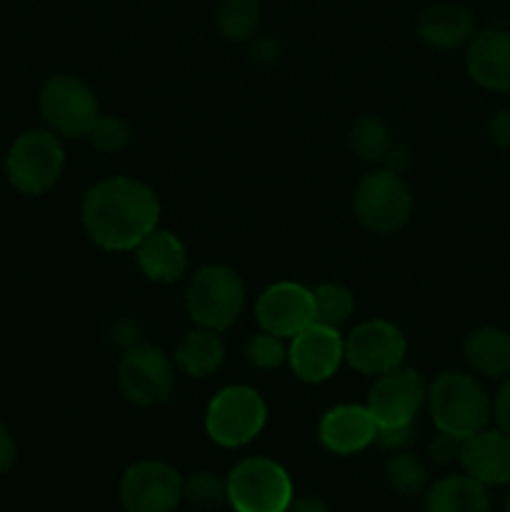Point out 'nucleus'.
Instances as JSON below:
<instances>
[{
  "label": "nucleus",
  "instance_id": "21",
  "mask_svg": "<svg viewBox=\"0 0 510 512\" xmlns=\"http://www.w3.org/2000/svg\"><path fill=\"white\" fill-rule=\"evenodd\" d=\"M423 495V512H490L488 488L468 473L445 475Z\"/></svg>",
  "mask_w": 510,
  "mask_h": 512
},
{
  "label": "nucleus",
  "instance_id": "11",
  "mask_svg": "<svg viewBox=\"0 0 510 512\" xmlns=\"http://www.w3.org/2000/svg\"><path fill=\"white\" fill-rule=\"evenodd\" d=\"M343 345L345 363L360 375H373V378L403 365L405 353H408V340L403 330L383 318L363 320L355 325L343 338Z\"/></svg>",
  "mask_w": 510,
  "mask_h": 512
},
{
  "label": "nucleus",
  "instance_id": "17",
  "mask_svg": "<svg viewBox=\"0 0 510 512\" xmlns=\"http://www.w3.org/2000/svg\"><path fill=\"white\" fill-rule=\"evenodd\" d=\"M465 68L470 78L493 93H510V30L488 28L470 40Z\"/></svg>",
  "mask_w": 510,
  "mask_h": 512
},
{
  "label": "nucleus",
  "instance_id": "12",
  "mask_svg": "<svg viewBox=\"0 0 510 512\" xmlns=\"http://www.w3.org/2000/svg\"><path fill=\"white\" fill-rule=\"evenodd\" d=\"M118 493L128 512H173L183 500V478L173 465L140 460L125 470Z\"/></svg>",
  "mask_w": 510,
  "mask_h": 512
},
{
  "label": "nucleus",
  "instance_id": "2",
  "mask_svg": "<svg viewBox=\"0 0 510 512\" xmlns=\"http://www.w3.org/2000/svg\"><path fill=\"white\" fill-rule=\"evenodd\" d=\"M435 430L465 440L478 430L488 428L493 418V400L473 373L445 370L428 383L425 400Z\"/></svg>",
  "mask_w": 510,
  "mask_h": 512
},
{
  "label": "nucleus",
  "instance_id": "24",
  "mask_svg": "<svg viewBox=\"0 0 510 512\" xmlns=\"http://www.w3.org/2000/svg\"><path fill=\"white\" fill-rule=\"evenodd\" d=\"M385 483L403 498H418L428 490V465L415 453L400 450L385 465Z\"/></svg>",
  "mask_w": 510,
  "mask_h": 512
},
{
  "label": "nucleus",
  "instance_id": "28",
  "mask_svg": "<svg viewBox=\"0 0 510 512\" xmlns=\"http://www.w3.org/2000/svg\"><path fill=\"white\" fill-rule=\"evenodd\" d=\"M88 140L93 143L95 150L100 153H120L130 145L133 140V130H130L128 120H123L120 115H103L95 120L93 130L88 133Z\"/></svg>",
  "mask_w": 510,
  "mask_h": 512
},
{
  "label": "nucleus",
  "instance_id": "16",
  "mask_svg": "<svg viewBox=\"0 0 510 512\" xmlns=\"http://www.w3.org/2000/svg\"><path fill=\"white\" fill-rule=\"evenodd\" d=\"M458 463L485 488L510 485V435L498 428L478 430L463 440Z\"/></svg>",
  "mask_w": 510,
  "mask_h": 512
},
{
  "label": "nucleus",
  "instance_id": "33",
  "mask_svg": "<svg viewBox=\"0 0 510 512\" xmlns=\"http://www.w3.org/2000/svg\"><path fill=\"white\" fill-rule=\"evenodd\" d=\"M413 438H415V425H405V428H378V438H375V443L400 453L405 445L413 443Z\"/></svg>",
  "mask_w": 510,
  "mask_h": 512
},
{
  "label": "nucleus",
  "instance_id": "19",
  "mask_svg": "<svg viewBox=\"0 0 510 512\" xmlns=\"http://www.w3.org/2000/svg\"><path fill=\"white\" fill-rule=\"evenodd\" d=\"M138 268L153 283L170 285L178 283L188 270V250L185 243L170 230L155 228L143 243L135 248Z\"/></svg>",
  "mask_w": 510,
  "mask_h": 512
},
{
  "label": "nucleus",
  "instance_id": "36",
  "mask_svg": "<svg viewBox=\"0 0 510 512\" xmlns=\"http://www.w3.org/2000/svg\"><path fill=\"white\" fill-rule=\"evenodd\" d=\"M410 163H413V155H410V150L405 148V145H395L393 143V148H390L388 155H385L383 168L393 170V173H398V175H403L405 170L410 168Z\"/></svg>",
  "mask_w": 510,
  "mask_h": 512
},
{
  "label": "nucleus",
  "instance_id": "15",
  "mask_svg": "<svg viewBox=\"0 0 510 512\" xmlns=\"http://www.w3.org/2000/svg\"><path fill=\"white\" fill-rule=\"evenodd\" d=\"M318 438L325 450L335 455H355L363 453L365 448L378 438V425L365 405L345 403L335 405L320 418Z\"/></svg>",
  "mask_w": 510,
  "mask_h": 512
},
{
  "label": "nucleus",
  "instance_id": "38",
  "mask_svg": "<svg viewBox=\"0 0 510 512\" xmlns=\"http://www.w3.org/2000/svg\"><path fill=\"white\" fill-rule=\"evenodd\" d=\"M505 512H510V490H508V500H505Z\"/></svg>",
  "mask_w": 510,
  "mask_h": 512
},
{
  "label": "nucleus",
  "instance_id": "32",
  "mask_svg": "<svg viewBox=\"0 0 510 512\" xmlns=\"http://www.w3.org/2000/svg\"><path fill=\"white\" fill-rule=\"evenodd\" d=\"M493 420H495V428L503 430L505 435H510V378H505L503 383H500L498 393H495Z\"/></svg>",
  "mask_w": 510,
  "mask_h": 512
},
{
  "label": "nucleus",
  "instance_id": "13",
  "mask_svg": "<svg viewBox=\"0 0 510 512\" xmlns=\"http://www.w3.org/2000/svg\"><path fill=\"white\" fill-rule=\"evenodd\" d=\"M288 363L293 368L295 378L303 383L318 385L333 378L345 363L343 335L338 328H330L323 323H310L290 338Z\"/></svg>",
  "mask_w": 510,
  "mask_h": 512
},
{
  "label": "nucleus",
  "instance_id": "6",
  "mask_svg": "<svg viewBox=\"0 0 510 512\" xmlns=\"http://www.w3.org/2000/svg\"><path fill=\"white\" fill-rule=\"evenodd\" d=\"M268 403L250 385H228L208 403L205 433L220 448H243L263 433Z\"/></svg>",
  "mask_w": 510,
  "mask_h": 512
},
{
  "label": "nucleus",
  "instance_id": "25",
  "mask_svg": "<svg viewBox=\"0 0 510 512\" xmlns=\"http://www.w3.org/2000/svg\"><path fill=\"white\" fill-rule=\"evenodd\" d=\"M215 18L223 38L248 43L260 23V0H220Z\"/></svg>",
  "mask_w": 510,
  "mask_h": 512
},
{
  "label": "nucleus",
  "instance_id": "30",
  "mask_svg": "<svg viewBox=\"0 0 510 512\" xmlns=\"http://www.w3.org/2000/svg\"><path fill=\"white\" fill-rule=\"evenodd\" d=\"M460 448H463V440L438 430L435 438L430 440L428 455L435 465H450L453 460H460Z\"/></svg>",
  "mask_w": 510,
  "mask_h": 512
},
{
  "label": "nucleus",
  "instance_id": "8",
  "mask_svg": "<svg viewBox=\"0 0 510 512\" xmlns=\"http://www.w3.org/2000/svg\"><path fill=\"white\" fill-rule=\"evenodd\" d=\"M38 105L45 125L60 138H88L100 118L93 88L78 75H50L40 88Z\"/></svg>",
  "mask_w": 510,
  "mask_h": 512
},
{
  "label": "nucleus",
  "instance_id": "35",
  "mask_svg": "<svg viewBox=\"0 0 510 512\" xmlns=\"http://www.w3.org/2000/svg\"><path fill=\"white\" fill-rule=\"evenodd\" d=\"M15 460H18V445H15L13 433L0 423V475L13 470Z\"/></svg>",
  "mask_w": 510,
  "mask_h": 512
},
{
  "label": "nucleus",
  "instance_id": "9",
  "mask_svg": "<svg viewBox=\"0 0 510 512\" xmlns=\"http://www.w3.org/2000/svg\"><path fill=\"white\" fill-rule=\"evenodd\" d=\"M115 378L128 403L138 408H158L173 395L175 363L158 345L133 343L120 355Z\"/></svg>",
  "mask_w": 510,
  "mask_h": 512
},
{
  "label": "nucleus",
  "instance_id": "5",
  "mask_svg": "<svg viewBox=\"0 0 510 512\" xmlns=\"http://www.w3.org/2000/svg\"><path fill=\"white\" fill-rule=\"evenodd\" d=\"M65 168V148L50 128L18 135L5 155L10 185L23 195H43L60 180Z\"/></svg>",
  "mask_w": 510,
  "mask_h": 512
},
{
  "label": "nucleus",
  "instance_id": "37",
  "mask_svg": "<svg viewBox=\"0 0 510 512\" xmlns=\"http://www.w3.org/2000/svg\"><path fill=\"white\" fill-rule=\"evenodd\" d=\"M285 512H330L328 503L318 495H300V498L290 500L288 510Z\"/></svg>",
  "mask_w": 510,
  "mask_h": 512
},
{
  "label": "nucleus",
  "instance_id": "1",
  "mask_svg": "<svg viewBox=\"0 0 510 512\" xmlns=\"http://www.w3.org/2000/svg\"><path fill=\"white\" fill-rule=\"evenodd\" d=\"M85 235L110 253L135 250L160 220L158 193L128 175H113L85 193L80 205Z\"/></svg>",
  "mask_w": 510,
  "mask_h": 512
},
{
  "label": "nucleus",
  "instance_id": "7",
  "mask_svg": "<svg viewBox=\"0 0 510 512\" xmlns=\"http://www.w3.org/2000/svg\"><path fill=\"white\" fill-rule=\"evenodd\" d=\"M288 470L270 458H245L228 475V505L235 512H285L293 500Z\"/></svg>",
  "mask_w": 510,
  "mask_h": 512
},
{
  "label": "nucleus",
  "instance_id": "29",
  "mask_svg": "<svg viewBox=\"0 0 510 512\" xmlns=\"http://www.w3.org/2000/svg\"><path fill=\"white\" fill-rule=\"evenodd\" d=\"M245 360H248L250 368L275 370L288 360V345L278 335L260 330L245 343Z\"/></svg>",
  "mask_w": 510,
  "mask_h": 512
},
{
  "label": "nucleus",
  "instance_id": "10",
  "mask_svg": "<svg viewBox=\"0 0 510 512\" xmlns=\"http://www.w3.org/2000/svg\"><path fill=\"white\" fill-rule=\"evenodd\" d=\"M425 400H428V383L423 375L398 365L375 378L365 408L370 410L378 428H405L415 425V418L425 408Z\"/></svg>",
  "mask_w": 510,
  "mask_h": 512
},
{
  "label": "nucleus",
  "instance_id": "27",
  "mask_svg": "<svg viewBox=\"0 0 510 512\" xmlns=\"http://www.w3.org/2000/svg\"><path fill=\"white\" fill-rule=\"evenodd\" d=\"M183 500L195 510H215L228 503V478L200 470L183 480Z\"/></svg>",
  "mask_w": 510,
  "mask_h": 512
},
{
  "label": "nucleus",
  "instance_id": "18",
  "mask_svg": "<svg viewBox=\"0 0 510 512\" xmlns=\"http://www.w3.org/2000/svg\"><path fill=\"white\" fill-rule=\"evenodd\" d=\"M475 33H478L475 15L458 3L430 5L418 18L420 40L433 50L468 48Z\"/></svg>",
  "mask_w": 510,
  "mask_h": 512
},
{
  "label": "nucleus",
  "instance_id": "23",
  "mask_svg": "<svg viewBox=\"0 0 510 512\" xmlns=\"http://www.w3.org/2000/svg\"><path fill=\"white\" fill-rule=\"evenodd\" d=\"M348 145L365 163H383L388 150L393 148V138H390L388 125L378 115H363L350 128Z\"/></svg>",
  "mask_w": 510,
  "mask_h": 512
},
{
  "label": "nucleus",
  "instance_id": "4",
  "mask_svg": "<svg viewBox=\"0 0 510 512\" xmlns=\"http://www.w3.org/2000/svg\"><path fill=\"white\" fill-rule=\"evenodd\" d=\"M413 190L403 175L388 168H375L360 178L353 195V213L365 230L375 235H393L408 225L413 215Z\"/></svg>",
  "mask_w": 510,
  "mask_h": 512
},
{
  "label": "nucleus",
  "instance_id": "14",
  "mask_svg": "<svg viewBox=\"0 0 510 512\" xmlns=\"http://www.w3.org/2000/svg\"><path fill=\"white\" fill-rule=\"evenodd\" d=\"M255 318H258L260 330L290 340L300 330L308 328L310 323H315L313 290L293 283V280H280V283L268 285L258 295Z\"/></svg>",
  "mask_w": 510,
  "mask_h": 512
},
{
  "label": "nucleus",
  "instance_id": "26",
  "mask_svg": "<svg viewBox=\"0 0 510 512\" xmlns=\"http://www.w3.org/2000/svg\"><path fill=\"white\" fill-rule=\"evenodd\" d=\"M315 303V323L330 325V328H340L345 320L353 315L355 298L350 288L340 283H323L313 290Z\"/></svg>",
  "mask_w": 510,
  "mask_h": 512
},
{
  "label": "nucleus",
  "instance_id": "31",
  "mask_svg": "<svg viewBox=\"0 0 510 512\" xmlns=\"http://www.w3.org/2000/svg\"><path fill=\"white\" fill-rule=\"evenodd\" d=\"M248 55L255 65L268 68V65L278 63L280 48L273 38H250L248 40Z\"/></svg>",
  "mask_w": 510,
  "mask_h": 512
},
{
  "label": "nucleus",
  "instance_id": "3",
  "mask_svg": "<svg viewBox=\"0 0 510 512\" xmlns=\"http://www.w3.org/2000/svg\"><path fill=\"white\" fill-rule=\"evenodd\" d=\"M245 283L228 265H203L190 278L185 308L198 328L225 333L245 308Z\"/></svg>",
  "mask_w": 510,
  "mask_h": 512
},
{
  "label": "nucleus",
  "instance_id": "22",
  "mask_svg": "<svg viewBox=\"0 0 510 512\" xmlns=\"http://www.w3.org/2000/svg\"><path fill=\"white\" fill-rule=\"evenodd\" d=\"M225 343L220 333L208 328H195L175 348V368L188 378H208L223 365Z\"/></svg>",
  "mask_w": 510,
  "mask_h": 512
},
{
  "label": "nucleus",
  "instance_id": "20",
  "mask_svg": "<svg viewBox=\"0 0 510 512\" xmlns=\"http://www.w3.org/2000/svg\"><path fill=\"white\" fill-rule=\"evenodd\" d=\"M465 363L470 373L488 380L510 378V333L495 325H483L465 338Z\"/></svg>",
  "mask_w": 510,
  "mask_h": 512
},
{
  "label": "nucleus",
  "instance_id": "34",
  "mask_svg": "<svg viewBox=\"0 0 510 512\" xmlns=\"http://www.w3.org/2000/svg\"><path fill=\"white\" fill-rule=\"evenodd\" d=\"M490 140L495 148L508 150L510 148V110H498L488 123Z\"/></svg>",
  "mask_w": 510,
  "mask_h": 512
}]
</instances>
